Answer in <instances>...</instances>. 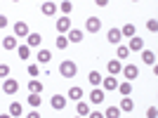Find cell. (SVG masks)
I'll use <instances>...</instances> for the list:
<instances>
[{
    "label": "cell",
    "instance_id": "3",
    "mask_svg": "<svg viewBox=\"0 0 158 118\" xmlns=\"http://www.w3.org/2000/svg\"><path fill=\"white\" fill-rule=\"evenodd\" d=\"M2 92H5V95H17V92H19V80L17 78H5Z\"/></svg>",
    "mask_w": 158,
    "mask_h": 118
},
{
    "label": "cell",
    "instance_id": "34",
    "mask_svg": "<svg viewBox=\"0 0 158 118\" xmlns=\"http://www.w3.org/2000/svg\"><path fill=\"white\" fill-rule=\"evenodd\" d=\"M146 28H149L151 33H156L158 31V21L156 19H149V21H146Z\"/></svg>",
    "mask_w": 158,
    "mask_h": 118
},
{
    "label": "cell",
    "instance_id": "32",
    "mask_svg": "<svg viewBox=\"0 0 158 118\" xmlns=\"http://www.w3.org/2000/svg\"><path fill=\"white\" fill-rule=\"evenodd\" d=\"M26 71H28V76H31V78H38V76H40V66H38V64H28Z\"/></svg>",
    "mask_w": 158,
    "mask_h": 118
},
{
    "label": "cell",
    "instance_id": "42",
    "mask_svg": "<svg viewBox=\"0 0 158 118\" xmlns=\"http://www.w3.org/2000/svg\"><path fill=\"white\" fill-rule=\"evenodd\" d=\"M73 118H83V116H73Z\"/></svg>",
    "mask_w": 158,
    "mask_h": 118
},
{
    "label": "cell",
    "instance_id": "31",
    "mask_svg": "<svg viewBox=\"0 0 158 118\" xmlns=\"http://www.w3.org/2000/svg\"><path fill=\"white\" fill-rule=\"evenodd\" d=\"M26 102L33 106V109H38V106L43 104V97H40V95H28V99H26Z\"/></svg>",
    "mask_w": 158,
    "mask_h": 118
},
{
    "label": "cell",
    "instance_id": "20",
    "mask_svg": "<svg viewBox=\"0 0 158 118\" xmlns=\"http://www.w3.org/2000/svg\"><path fill=\"white\" fill-rule=\"evenodd\" d=\"M120 111H125V113H132V109H135V102H132L130 97H123L120 99V106H118Z\"/></svg>",
    "mask_w": 158,
    "mask_h": 118
},
{
    "label": "cell",
    "instance_id": "15",
    "mask_svg": "<svg viewBox=\"0 0 158 118\" xmlns=\"http://www.w3.org/2000/svg\"><path fill=\"white\" fill-rule=\"evenodd\" d=\"M17 45H19V40L14 38V36H7V38H2V47H5L7 52H12V50H17Z\"/></svg>",
    "mask_w": 158,
    "mask_h": 118
},
{
    "label": "cell",
    "instance_id": "40",
    "mask_svg": "<svg viewBox=\"0 0 158 118\" xmlns=\"http://www.w3.org/2000/svg\"><path fill=\"white\" fill-rule=\"evenodd\" d=\"M94 5H97V7H106V5H109V0H94Z\"/></svg>",
    "mask_w": 158,
    "mask_h": 118
},
{
    "label": "cell",
    "instance_id": "4",
    "mask_svg": "<svg viewBox=\"0 0 158 118\" xmlns=\"http://www.w3.org/2000/svg\"><path fill=\"white\" fill-rule=\"evenodd\" d=\"M12 36H14V38H26V36H28V33H31V31H28V24H26V21H17V24H14V26H12Z\"/></svg>",
    "mask_w": 158,
    "mask_h": 118
},
{
    "label": "cell",
    "instance_id": "13",
    "mask_svg": "<svg viewBox=\"0 0 158 118\" xmlns=\"http://www.w3.org/2000/svg\"><path fill=\"white\" fill-rule=\"evenodd\" d=\"M40 43H43V36H40V33H28V36H26V45L31 47V50H33V47H38Z\"/></svg>",
    "mask_w": 158,
    "mask_h": 118
},
{
    "label": "cell",
    "instance_id": "19",
    "mask_svg": "<svg viewBox=\"0 0 158 118\" xmlns=\"http://www.w3.org/2000/svg\"><path fill=\"white\" fill-rule=\"evenodd\" d=\"M90 102H92V104H102V102H104V90L94 87V90L90 92Z\"/></svg>",
    "mask_w": 158,
    "mask_h": 118
},
{
    "label": "cell",
    "instance_id": "36",
    "mask_svg": "<svg viewBox=\"0 0 158 118\" xmlns=\"http://www.w3.org/2000/svg\"><path fill=\"white\" fill-rule=\"evenodd\" d=\"M10 76V66L7 64H0V78H7Z\"/></svg>",
    "mask_w": 158,
    "mask_h": 118
},
{
    "label": "cell",
    "instance_id": "37",
    "mask_svg": "<svg viewBox=\"0 0 158 118\" xmlns=\"http://www.w3.org/2000/svg\"><path fill=\"white\" fill-rule=\"evenodd\" d=\"M87 118H104V113H102V111H90Z\"/></svg>",
    "mask_w": 158,
    "mask_h": 118
},
{
    "label": "cell",
    "instance_id": "10",
    "mask_svg": "<svg viewBox=\"0 0 158 118\" xmlns=\"http://www.w3.org/2000/svg\"><path fill=\"white\" fill-rule=\"evenodd\" d=\"M120 69H123L120 59H109V64H106V71H109V76H118Z\"/></svg>",
    "mask_w": 158,
    "mask_h": 118
},
{
    "label": "cell",
    "instance_id": "41",
    "mask_svg": "<svg viewBox=\"0 0 158 118\" xmlns=\"http://www.w3.org/2000/svg\"><path fill=\"white\" fill-rule=\"evenodd\" d=\"M0 118H12V116H10V113H2V116H0Z\"/></svg>",
    "mask_w": 158,
    "mask_h": 118
},
{
    "label": "cell",
    "instance_id": "22",
    "mask_svg": "<svg viewBox=\"0 0 158 118\" xmlns=\"http://www.w3.org/2000/svg\"><path fill=\"white\" fill-rule=\"evenodd\" d=\"M35 59H38V64H50V59H52V52H50V50H40V52L35 54Z\"/></svg>",
    "mask_w": 158,
    "mask_h": 118
},
{
    "label": "cell",
    "instance_id": "33",
    "mask_svg": "<svg viewBox=\"0 0 158 118\" xmlns=\"http://www.w3.org/2000/svg\"><path fill=\"white\" fill-rule=\"evenodd\" d=\"M116 57H118V59H127V57H130V50H127V45H118V52H116Z\"/></svg>",
    "mask_w": 158,
    "mask_h": 118
},
{
    "label": "cell",
    "instance_id": "11",
    "mask_svg": "<svg viewBox=\"0 0 158 118\" xmlns=\"http://www.w3.org/2000/svg\"><path fill=\"white\" fill-rule=\"evenodd\" d=\"M106 40H109L111 45H118L120 40H123V36H120V28H109V33H106Z\"/></svg>",
    "mask_w": 158,
    "mask_h": 118
},
{
    "label": "cell",
    "instance_id": "29",
    "mask_svg": "<svg viewBox=\"0 0 158 118\" xmlns=\"http://www.w3.org/2000/svg\"><path fill=\"white\" fill-rule=\"evenodd\" d=\"M120 113L123 111H120L118 106H109V109L104 111V118H120Z\"/></svg>",
    "mask_w": 158,
    "mask_h": 118
},
{
    "label": "cell",
    "instance_id": "6",
    "mask_svg": "<svg viewBox=\"0 0 158 118\" xmlns=\"http://www.w3.org/2000/svg\"><path fill=\"white\" fill-rule=\"evenodd\" d=\"M40 12H43V17H54V14L59 12V7H57V2L47 0V2H43V5H40Z\"/></svg>",
    "mask_w": 158,
    "mask_h": 118
},
{
    "label": "cell",
    "instance_id": "38",
    "mask_svg": "<svg viewBox=\"0 0 158 118\" xmlns=\"http://www.w3.org/2000/svg\"><path fill=\"white\" fill-rule=\"evenodd\" d=\"M26 118H43V116H40V113H38V109H33L31 113H26Z\"/></svg>",
    "mask_w": 158,
    "mask_h": 118
},
{
    "label": "cell",
    "instance_id": "5",
    "mask_svg": "<svg viewBox=\"0 0 158 118\" xmlns=\"http://www.w3.org/2000/svg\"><path fill=\"white\" fill-rule=\"evenodd\" d=\"M120 73H123V76L132 83V80L139 76V66H137V64H127V66H123V69H120Z\"/></svg>",
    "mask_w": 158,
    "mask_h": 118
},
{
    "label": "cell",
    "instance_id": "16",
    "mask_svg": "<svg viewBox=\"0 0 158 118\" xmlns=\"http://www.w3.org/2000/svg\"><path fill=\"white\" fill-rule=\"evenodd\" d=\"M142 61H144L146 66H153V64H156V52H151V50H142Z\"/></svg>",
    "mask_w": 158,
    "mask_h": 118
},
{
    "label": "cell",
    "instance_id": "21",
    "mask_svg": "<svg viewBox=\"0 0 158 118\" xmlns=\"http://www.w3.org/2000/svg\"><path fill=\"white\" fill-rule=\"evenodd\" d=\"M135 33H137V28H135V24H130V21H127L125 26L120 28V36H123V38H132Z\"/></svg>",
    "mask_w": 158,
    "mask_h": 118
},
{
    "label": "cell",
    "instance_id": "9",
    "mask_svg": "<svg viewBox=\"0 0 158 118\" xmlns=\"http://www.w3.org/2000/svg\"><path fill=\"white\" fill-rule=\"evenodd\" d=\"M127 50H130V52H142V50H144V40L139 38V36H132V38H130V45H127Z\"/></svg>",
    "mask_w": 158,
    "mask_h": 118
},
{
    "label": "cell",
    "instance_id": "43",
    "mask_svg": "<svg viewBox=\"0 0 158 118\" xmlns=\"http://www.w3.org/2000/svg\"><path fill=\"white\" fill-rule=\"evenodd\" d=\"M12 2H19V0H12Z\"/></svg>",
    "mask_w": 158,
    "mask_h": 118
},
{
    "label": "cell",
    "instance_id": "18",
    "mask_svg": "<svg viewBox=\"0 0 158 118\" xmlns=\"http://www.w3.org/2000/svg\"><path fill=\"white\" fill-rule=\"evenodd\" d=\"M66 38H69V43H80L83 40V31L80 28H71V31L66 33Z\"/></svg>",
    "mask_w": 158,
    "mask_h": 118
},
{
    "label": "cell",
    "instance_id": "23",
    "mask_svg": "<svg viewBox=\"0 0 158 118\" xmlns=\"http://www.w3.org/2000/svg\"><path fill=\"white\" fill-rule=\"evenodd\" d=\"M57 7H59V12L64 14V17H69V14L73 12V2L71 0H61V5H57Z\"/></svg>",
    "mask_w": 158,
    "mask_h": 118
},
{
    "label": "cell",
    "instance_id": "26",
    "mask_svg": "<svg viewBox=\"0 0 158 118\" xmlns=\"http://www.w3.org/2000/svg\"><path fill=\"white\" fill-rule=\"evenodd\" d=\"M71 45V43H69V38H66V36H57V40H54V47H57V50H66V47Z\"/></svg>",
    "mask_w": 158,
    "mask_h": 118
},
{
    "label": "cell",
    "instance_id": "25",
    "mask_svg": "<svg viewBox=\"0 0 158 118\" xmlns=\"http://www.w3.org/2000/svg\"><path fill=\"white\" fill-rule=\"evenodd\" d=\"M118 92L123 95V97H130V95H132V83H130V80H125V83H118Z\"/></svg>",
    "mask_w": 158,
    "mask_h": 118
},
{
    "label": "cell",
    "instance_id": "1",
    "mask_svg": "<svg viewBox=\"0 0 158 118\" xmlns=\"http://www.w3.org/2000/svg\"><path fill=\"white\" fill-rule=\"evenodd\" d=\"M59 73L64 76V78H76V73H78V64L71 61V59H64V61L59 64Z\"/></svg>",
    "mask_w": 158,
    "mask_h": 118
},
{
    "label": "cell",
    "instance_id": "7",
    "mask_svg": "<svg viewBox=\"0 0 158 118\" xmlns=\"http://www.w3.org/2000/svg\"><path fill=\"white\" fill-rule=\"evenodd\" d=\"M71 28H73V24H71V19H69V17H59V19H57V33L66 36Z\"/></svg>",
    "mask_w": 158,
    "mask_h": 118
},
{
    "label": "cell",
    "instance_id": "24",
    "mask_svg": "<svg viewBox=\"0 0 158 118\" xmlns=\"http://www.w3.org/2000/svg\"><path fill=\"white\" fill-rule=\"evenodd\" d=\"M7 113H10L12 118H17V116H21V113H24V109H21L19 102H12V104H10V109H7Z\"/></svg>",
    "mask_w": 158,
    "mask_h": 118
},
{
    "label": "cell",
    "instance_id": "28",
    "mask_svg": "<svg viewBox=\"0 0 158 118\" xmlns=\"http://www.w3.org/2000/svg\"><path fill=\"white\" fill-rule=\"evenodd\" d=\"M17 54H19V59H31V47L28 45H17Z\"/></svg>",
    "mask_w": 158,
    "mask_h": 118
},
{
    "label": "cell",
    "instance_id": "8",
    "mask_svg": "<svg viewBox=\"0 0 158 118\" xmlns=\"http://www.w3.org/2000/svg\"><path fill=\"white\" fill-rule=\"evenodd\" d=\"M66 102H69V99H66L64 95H54V97L50 99V106H52L54 111H64V109H66Z\"/></svg>",
    "mask_w": 158,
    "mask_h": 118
},
{
    "label": "cell",
    "instance_id": "2",
    "mask_svg": "<svg viewBox=\"0 0 158 118\" xmlns=\"http://www.w3.org/2000/svg\"><path fill=\"white\" fill-rule=\"evenodd\" d=\"M85 31L87 33H99L102 31V19H99V17H87V21H85Z\"/></svg>",
    "mask_w": 158,
    "mask_h": 118
},
{
    "label": "cell",
    "instance_id": "30",
    "mask_svg": "<svg viewBox=\"0 0 158 118\" xmlns=\"http://www.w3.org/2000/svg\"><path fill=\"white\" fill-rule=\"evenodd\" d=\"M76 113H78V116H87V113H90V104H87V102H78Z\"/></svg>",
    "mask_w": 158,
    "mask_h": 118
},
{
    "label": "cell",
    "instance_id": "44",
    "mask_svg": "<svg viewBox=\"0 0 158 118\" xmlns=\"http://www.w3.org/2000/svg\"><path fill=\"white\" fill-rule=\"evenodd\" d=\"M132 2H137V0H132Z\"/></svg>",
    "mask_w": 158,
    "mask_h": 118
},
{
    "label": "cell",
    "instance_id": "35",
    "mask_svg": "<svg viewBox=\"0 0 158 118\" xmlns=\"http://www.w3.org/2000/svg\"><path fill=\"white\" fill-rule=\"evenodd\" d=\"M146 118H158V109L156 106H149V109H146Z\"/></svg>",
    "mask_w": 158,
    "mask_h": 118
},
{
    "label": "cell",
    "instance_id": "14",
    "mask_svg": "<svg viewBox=\"0 0 158 118\" xmlns=\"http://www.w3.org/2000/svg\"><path fill=\"white\" fill-rule=\"evenodd\" d=\"M66 99H71V102H80V99H83V87L73 85L71 90H69V95H66Z\"/></svg>",
    "mask_w": 158,
    "mask_h": 118
},
{
    "label": "cell",
    "instance_id": "17",
    "mask_svg": "<svg viewBox=\"0 0 158 118\" xmlns=\"http://www.w3.org/2000/svg\"><path fill=\"white\" fill-rule=\"evenodd\" d=\"M28 92H31V95H40V92H43V83H40L38 78H31L28 80Z\"/></svg>",
    "mask_w": 158,
    "mask_h": 118
},
{
    "label": "cell",
    "instance_id": "27",
    "mask_svg": "<svg viewBox=\"0 0 158 118\" xmlns=\"http://www.w3.org/2000/svg\"><path fill=\"white\" fill-rule=\"evenodd\" d=\"M87 80H90V85H92V87H97L99 83H102V73H99V71H90V73H87Z\"/></svg>",
    "mask_w": 158,
    "mask_h": 118
},
{
    "label": "cell",
    "instance_id": "12",
    "mask_svg": "<svg viewBox=\"0 0 158 118\" xmlns=\"http://www.w3.org/2000/svg\"><path fill=\"white\" fill-rule=\"evenodd\" d=\"M102 85H104V92H113V90H118V80L113 76H109V78H102Z\"/></svg>",
    "mask_w": 158,
    "mask_h": 118
},
{
    "label": "cell",
    "instance_id": "39",
    "mask_svg": "<svg viewBox=\"0 0 158 118\" xmlns=\"http://www.w3.org/2000/svg\"><path fill=\"white\" fill-rule=\"evenodd\" d=\"M7 26V17L5 14H0V28H5Z\"/></svg>",
    "mask_w": 158,
    "mask_h": 118
}]
</instances>
